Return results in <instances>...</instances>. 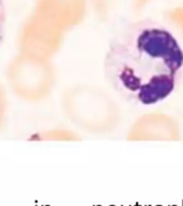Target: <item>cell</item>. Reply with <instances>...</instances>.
Wrapping results in <instances>:
<instances>
[{
  "label": "cell",
  "instance_id": "cell-1",
  "mask_svg": "<svg viewBox=\"0 0 183 206\" xmlns=\"http://www.w3.org/2000/svg\"><path fill=\"white\" fill-rule=\"evenodd\" d=\"M104 71L109 85L125 101L154 105L176 89L183 71V48L161 23L135 20L110 40Z\"/></svg>",
  "mask_w": 183,
  "mask_h": 206
},
{
  "label": "cell",
  "instance_id": "cell-2",
  "mask_svg": "<svg viewBox=\"0 0 183 206\" xmlns=\"http://www.w3.org/2000/svg\"><path fill=\"white\" fill-rule=\"evenodd\" d=\"M149 0H93L95 10L104 17H113L122 13H138Z\"/></svg>",
  "mask_w": 183,
  "mask_h": 206
},
{
  "label": "cell",
  "instance_id": "cell-3",
  "mask_svg": "<svg viewBox=\"0 0 183 206\" xmlns=\"http://www.w3.org/2000/svg\"><path fill=\"white\" fill-rule=\"evenodd\" d=\"M5 23H7V12L3 0H0V45L2 43L5 32Z\"/></svg>",
  "mask_w": 183,
  "mask_h": 206
}]
</instances>
